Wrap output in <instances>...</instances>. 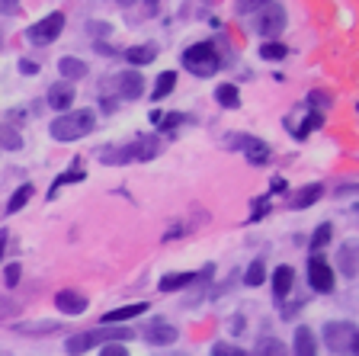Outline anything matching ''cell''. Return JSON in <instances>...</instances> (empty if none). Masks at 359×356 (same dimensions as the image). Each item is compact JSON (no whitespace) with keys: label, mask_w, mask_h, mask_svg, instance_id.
I'll list each match as a JSON object with an SVG mask.
<instances>
[{"label":"cell","mask_w":359,"mask_h":356,"mask_svg":"<svg viewBox=\"0 0 359 356\" xmlns=\"http://www.w3.org/2000/svg\"><path fill=\"white\" fill-rule=\"evenodd\" d=\"M93 128H97V112L77 110V112H61L58 119H52L48 135L55 141H77V138H87Z\"/></svg>","instance_id":"cell-1"},{"label":"cell","mask_w":359,"mask_h":356,"mask_svg":"<svg viewBox=\"0 0 359 356\" xmlns=\"http://www.w3.org/2000/svg\"><path fill=\"white\" fill-rule=\"evenodd\" d=\"M109 341H132V327H90V331H81V334H71L65 341V350L71 356H81L87 353L90 347H100V343H109Z\"/></svg>","instance_id":"cell-2"},{"label":"cell","mask_w":359,"mask_h":356,"mask_svg":"<svg viewBox=\"0 0 359 356\" xmlns=\"http://www.w3.org/2000/svg\"><path fill=\"white\" fill-rule=\"evenodd\" d=\"M183 67L196 77H212L222 67V55H218V48L212 42H196L183 52Z\"/></svg>","instance_id":"cell-3"},{"label":"cell","mask_w":359,"mask_h":356,"mask_svg":"<svg viewBox=\"0 0 359 356\" xmlns=\"http://www.w3.org/2000/svg\"><path fill=\"white\" fill-rule=\"evenodd\" d=\"M324 343L337 356H359V331L353 321H330L324 324Z\"/></svg>","instance_id":"cell-4"},{"label":"cell","mask_w":359,"mask_h":356,"mask_svg":"<svg viewBox=\"0 0 359 356\" xmlns=\"http://www.w3.org/2000/svg\"><path fill=\"white\" fill-rule=\"evenodd\" d=\"M109 90H116L112 97L119 100H138L144 93V77L138 71H122L119 77H109V81L100 84V97H106Z\"/></svg>","instance_id":"cell-5"},{"label":"cell","mask_w":359,"mask_h":356,"mask_svg":"<svg viewBox=\"0 0 359 356\" xmlns=\"http://www.w3.org/2000/svg\"><path fill=\"white\" fill-rule=\"evenodd\" d=\"M254 29L260 32L266 42H276V36L285 29V7H279V4H260V7H257Z\"/></svg>","instance_id":"cell-6"},{"label":"cell","mask_w":359,"mask_h":356,"mask_svg":"<svg viewBox=\"0 0 359 356\" xmlns=\"http://www.w3.org/2000/svg\"><path fill=\"white\" fill-rule=\"evenodd\" d=\"M224 145L231 151H244L247 161L250 164H266L269 157H273V151H269L266 141L254 138V135H241V132H231V135H224Z\"/></svg>","instance_id":"cell-7"},{"label":"cell","mask_w":359,"mask_h":356,"mask_svg":"<svg viewBox=\"0 0 359 356\" xmlns=\"http://www.w3.org/2000/svg\"><path fill=\"white\" fill-rule=\"evenodd\" d=\"M308 286H311L314 292H321V296L334 292V286H337L334 267H330L321 253H311V257H308Z\"/></svg>","instance_id":"cell-8"},{"label":"cell","mask_w":359,"mask_h":356,"mask_svg":"<svg viewBox=\"0 0 359 356\" xmlns=\"http://www.w3.org/2000/svg\"><path fill=\"white\" fill-rule=\"evenodd\" d=\"M61 29H65V13H48V16H42V20L32 22L29 29H26V42L52 45L55 39L61 36Z\"/></svg>","instance_id":"cell-9"},{"label":"cell","mask_w":359,"mask_h":356,"mask_svg":"<svg viewBox=\"0 0 359 356\" xmlns=\"http://www.w3.org/2000/svg\"><path fill=\"white\" fill-rule=\"evenodd\" d=\"M144 341L151 347H170V343L180 341V331L173 324H167V321H154V324L144 327Z\"/></svg>","instance_id":"cell-10"},{"label":"cell","mask_w":359,"mask_h":356,"mask_svg":"<svg viewBox=\"0 0 359 356\" xmlns=\"http://www.w3.org/2000/svg\"><path fill=\"white\" fill-rule=\"evenodd\" d=\"M55 308H58L61 315H83L87 312V296L77 289H61L58 296H55Z\"/></svg>","instance_id":"cell-11"},{"label":"cell","mask_w":359,"mask_h":356,"mask_svg":"<svg viewBox=\"0 0 359 356\" xmlns=\"http://www.w3.org/2000/svg\"><path fill=\"white\" fill-rule=\"evenodd\" d=\"M292 282H295V270H292L289 263H279V267L273 270V298L279 302V308H283L285 296L292 292Z\"/></svg>","instance_id":"cell-12"},{"label":"cell","mask_w":359,"mask_h":356,"mask_svg":"<svg viewBox=\"0 0 359 356\" xmlns=\"http://www.w3.org/2000/svg\"><path fill=\"white\" fill-rule=\"evenodd\" d=\"M161 138L157 135H151V132H144V135H138V138L132 141V157L135 161H151V157H157L161 154Z\"/></svg>","instance_id":"cell-13"},{"label":"cell","mask_w":359,"mask_h":356,"mask_svg":"<svg viewBox=\"0 0 359 356\" xmlns=\"http://www.w3.org/2000/svg\"><path fill=\"white\" fill-rule=\"evenodd\" d=\"M83 180H87V171H83V164H81V161H74V164H71V167H67V171H61L58 177L52 180V186H48V199H55V196H58V190H61V186L83 183Z\"/></svg>","instance_id":"cell-14"},{"label":"cell","mask_w":359,"mask_h":356,"mask_svg":"<svg viewBox=\"0 0 359 356\" xmlns=\"http://www.w3.org/2000/svg\"><path fill=\"white\" fill-rule=\"evenodd\" d=\"M48 106H52V110H58V112H67L71 110V103H74V87H71V84H52V87H48Z\"/></svg>","instance_id":"cell-15"},{"label":"cell","mask_w":359,"mask_h":356,"mask_svg":"<svg viewBox=\"0 0 359 356\" xmlns=\"http://www.w3.org/2000/svg\"><path fill=\"white\" fill-rule=\"evenodd\" d=\"M97 157H100V164H109V167H126L128 161H135L132 145H106Z\"/></svg>","instance_id":"cell-16"},{"label":"cell","mask_w":359,"mask_h":356,"mask_svg":"<svg viewBox=\"0 0 359 356\" xmlns=\"http://www.w3.org/2000/svg\"><path fill=\"white\" fill-rule=\"evenodd\" d=\"M148 312V302H132V305H122V308H112V312L103 315V324H119V321H132L138 315Z\"/></svg>","instance_id":"cell-17"},{"label":"cell","mask_w":359,"mask_h":356,"mask_svg":"<svg viewBox=\"0 0 359 356\" xmlns=\"http://www.w3.org/2000/svg\"><path fill=\"white\" fill-rule=\"evenodd\" d=\"M356 257H359L356 241H346V244L340 247V251H337V270H340L344 276H356V270H359Z\"/></svg>","instance_id":"cell-18"},{"label":"cell","mask_w":359,"mask_h":356,"mask_svg":"<svg viewBox=\"0 0 359 356\" xmlns=\"http://www.w3.org/2000/svg\"><path fill=\"white\" fill-rule=\"evenodd\" d=\"M324 196V186L321 183H308V186H302L299 193H292V199H289V209H308V206H314V202Z\"/></svg>","instance_id":"cell-19"},{"label":"cell","mask_w":359,"mask_h":356,"mask_svg":"<svg viewBox=\"0 0 359 356\" xmlns=\"http://www.w3.org/2000/svg\"><path fill=\"white\" fill-rule=\"evenodd\" d=\"M58 71H61V77H65V84L81 81V77L87 74V61H83V58H74V55H65V58L58 61Z\"/></svg>","instance_id":"cell-20"},{"label":"cell","mask_w":359,"mask_h":356,"mask_svg":"<svg viewBox=\"0 0 359 356\" xmlns=\"http://www.w3.org/2000/svg\"><path fill=\"white\" fill-rule=\"evenodd\" d=\"M295 356H318V341L308 327H295V347H292Z\"/></svg>","instance_id":"cell-21"},{"label":"cell","mask_w":359,"mask_h":356,"mask_svg":"<svg viewBox=\"0 0 359 356\" xmlns=\"http://www.w3.org/2000/svg\"><path fill=\"white\" fill-rule=\"evenodd\" d=\"M157 58V45L144 42V45H132L126 52V61L128 65H151V61Z\"/></svg>","instance_id":"cell-22"},{"label":"cell","mask_w":359,"mask_h":356,"mask_svg":"<svg viewBox=\"0 0 359 356\" xmlns=\"http://www.w3.org/2000/svg\"><path fill=\"white\" fill-rule=\"evenodd\" d=\"M196 273H167L164 279L157 282V289L161 292H180V289H187V286H193Z\"/></svg>","instance_id":"cell-23"},{"label":"cell","mask_w":359,"mask_h":356,"mask_svg":"<svg viewBox=\"0 0 359 356\" xmlns=\"http://www.w3.org/2000/svg\"><path fill=\"white\" fill-rule=\"evenodd\" d=\"M215 100H218V106H224V110H238V106H241V93H238V87H234V84H218V87H215Z\"/></svg>","instance_id":"cell-24"},{"label":"cell","mask_w":359,"mask_h":356,"mask_svg":"<svg viewBox=\"0 0 359 356\" xmlns=\"http://www.w3.org/2000/svg\"><path fill=\"white\" fill-rule=\"evenodd\" d=\"M254 356H289V347H285L283 341H276V337H263V341L257 343Z\"/></svg>","instance_id":"cell-25"},{"label":"cell","mask_w":359,"mask_h":356,"mask_svg":"<svg viewBox=\"0 0 359 356\" xmlns=\"http://www.w3.org/2000/svg\"><path fill=\"white\" fill-rule=\"evenodd\" d=\"M177 87V71H164V74L154 81V97L151 100H164V97H170V90Z\"/></svg>","instance_id":"cell-26"},{"label":"cell","mask_w":359,"mask_h":356,"mask_svg":"<svg viewBox=\"0 0 359 356\" xmlns=\"http://www.w3.org/2000/svg\"><path fill=\"white\" fill-rule=\"evenodd\" d=\"M32 193H36V190H32V183H22L20 190L10 196V202H7V212H10V216H16V212H20V209L32 199Z\"/></svg>","instance_id":"cell-27"},{"label":"cell","mask_w":359,"mask_h":356,"mask_svg":"<svg viewBox=\"0 0 359 356\" xmlns=\"http://www.w3.org/2000/svg\"><path fill=\"white\" fill-rule=\"evenodd\" d=\"M330 106H334V100H330L324 90H311L305 100V110H314V112H321V116L330 110Z\"/></svg>","instance_id":"cell-28"},{"label":"cell","mask_w":359,"mask_h":356,"mask_svg":"<svg viewBox=\"0 0 359 356\" xmlns=\"http://www.w3.org/2000/svg\"><path fill=\"white\" fill-rule=\"evenodd\" d=\"M0 148L7 151H20L22 148V135L13 126H0Z\"/></svg>","instance_id":"cell-29"},{"label":"cell","mask_w":359,"mask_h":356,"mask_svg":"<svg viewBox=\"0 0 359 356\" xmlns=\"http://www.w3.org/2000/svg\"><path fill=\"white\" fill-rule=\"evenodd\" d=\"M330 237H334V228H330V225L324 222V225H318V231L311 235V244H308V247H311L314 253H321L324 247L330 244Z\"/></svg>","instance_id":"cell-30"},{"label":"cell","mask_w":359,"mask_h":356,"mask_svg":"<svg viewBox=\"0 0 359 356\" xmlns=\"http://www.w3.org/2000/svg\"><path fill=\"white\" fill-rule=\"evenodd\" d=\"M285 55H289V48H285L283 42H263L260 45V58H266V61H283Z\"/></svg>","instance_id":"cell-31"},{"label":"cell","mask_w":359,"mask_h":356,"mask_svg":"<svg viewBox=\"0 0 359 356\" xmlns=\"http://www.w3.org/2000/svg\"><path fill=\"white\" fill-rule=\"evenodd\" d=\"M263 279H266V267H263V260H254L244 273V286H260Z\"/></svg>","instance_id":"cell-32"},{"label":"cell","mask_w":359,"mask_h":356,"mask_svg":"<svg viewBox=\"0 0 359 356\" xmlns=\"http://www.w3.org/2000/svg\"><path fill=\"white\" fill-rule=\"evenodd\" d=\"M20 276H22V270H20V263H7V267H4V282H7L10 289H13L16 282H20Z\"/></svg>","instance_id":"cell-33"},{"label":"cell","mask_w":359,"mask_h":356,"mask_svg":"<svg viewBox=\"0 0 359 356\" xmlns=\"http://www.w3.org/2000/svg\"><path fill=\"white\" fill-rule=\"evenodd\" d=\"M305 302H308V298H292V305H285V308H279V312H283V318L289 321V318H295V315L305 308Z\"/></svg>","instance_id":"cell-34"},{"label":"cell","mask_w":359,"mask_h":356,"mask_svg":"<svg viewBox=\"0 0 359 356\" xmlns=\"http://www.w3.org/2000/svg\"><path fill=\"white\" fill-rule=\"evenodd\" d=\"M180 122H183V116H180V112H167V116H161V122H157V126L164 128V132H170V128H177Z\"/></svg>","instance_id":"cell-35"},{"label":"cell","mask_w":359,"mask_h":356,"mask_svg":"<svg viewBox=\"0 0 359 356\" xmlns=\"http://www.w3.org/2000/svg\"><path fill=\"white\" fill-rule=\"evenodd\" d=\"M100 356H128V350L122 347V343H103Z\"/></svg>","instance_id":"cell-36"},{"label":"cell","mask_w":359,"mask_h":356,"mask_svg":"<svg viewBox=\"0 0 359 356\" xmlns=\"http://www.w3.org/2000/svg\"><path fill=\"white\" fill-rule=\"evenodd\" d=\"M269 212V196H260V199H254V218H263Z\"/></svg>","instance_id":"cell-37"},{"label":"cell","mask_w":359,"mask_h":356,"mask_svg":"<svg viewBox=\"0 0 359 356\" xmlns=\"http://www.w3.org/2000/svg\"><path fill=\"white\" fill-rule=\"evenodd\" d=\"M20 71H22V74H39V65H36V61H29V58H20Z\"/></svg>","instance_id":"cell-38"},{"label":"cell","mask_w":359,"mask_h":356,"mask_svg":"<svg viewBox=\"0 0 359 356\" xmlns=\"http://www.w3.org/2000/svg\"><path fill=\"white\" fill-rule=\"evenodd\" d=\"M0 13L16 16V13H20V4H13V0H0Z\"/></svg>","instance_id":"cell-39"},{"label":"cell","mask_w":359,"mask_h":356,"mask_svg":"<svg viewBox=\"0 0 359 356\" xmlns=\"http://www.w3.org/2000/svg\"><path fill=\"white\" fill-rule=\"evenodd\" d=\"M269 190H273V193H285V180L283 177H273V180H269Z\"/></svg>","instance_id":"cell-40"},{"label":"cell","mask_w":359,"mask_h":356,"mask_svg":"<svg viewBox=\"0 0 359 356\" xmlns=\"http://www.w3.org/2000/svg\"><path fill=\"white\" fill-rule=\"evenodd\" d=\"M231 331H234V334H241V331H244V318H241V315H234V321H231Z\"/></svg>","instance_id":"cell-41"},{"label":"cell","mask_w":359,"mask_h":356,"mask_svg":"<svg viewBox=\"0 0 359 356\" xmlns=\"http://www.w3.org/2000/svg\"><path fill=\"white\" fill-rule=\"evenodd\" d=\"M222 356H247V353H244V350H238V347H231V350L224 347V350H222Z\"/></svg>","instance_id":"cell-42"},{"label":"cell","mask_w":359,"mask_h":356,"mask_svg":"<svg viewBox=\"0 0 359 356\" xmlns=\"http://www.w3.org/2000/svg\"><path fill=\"white\" fill-rule=\"evenodd\" d=\"M161 116H164V112H161V110H151V116H148V119H151V122H154V126H157V122H161Z\"/></svg>","instance_id":"cell-43"},{"label":"cell","mask_w":359,"mask_h":356,"mask_svg":"<svg viewBox=\"0 0 359 356\" xmlns=\"http://www.w3.org/2000/svg\"><path fill=\"white\" fill-rule=\"evenodd\" d=\"M0 257H4V235H0Z\"/></svg>","instance_id":"cell-44"},{"label":"cell","mask_w":359,"mask_h":356,"mask_svg":"<svg viewBox=\"0 0 359 356\" xmlns=\"http://www.w3.org/2000/svg\"><path fill=\"white\" fill-rule=\"evenodd\" d=\"M0 48H4V36H0Z\"/></svg>","instance_id":"cell-45"},{"label":"cell","mask_w":359,"mask_h":356,"mask_svg":"<svg viewBox=\"0 0 359 356\" xmlns=\"http://www.w3.org/2000/svg\"><path fill=\"white\" fill-rule=\"evenodd\" d=\"M177 356H180V353H177Z\"/></svg>","instance_id":"cell-46"}]
</instances>
